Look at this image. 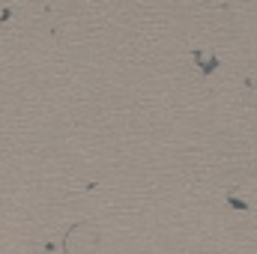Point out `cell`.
Listing matches in <instances>:
<instances>
[{
	"instance_id": "6da1fadb",
	"label": "cell",
	"mask_w": 257,
	"mask_h": 254,
	"mask_svg": "<svg viewBox=\"0 0 257 254\" xmlns=\"http://www.w3.org/2000/svg\"><path fill=\"white\" fill-rule=\"evenodd\" d=\"M227 203H230L233 209H248V200H239V197H227Z\"/></svg>"
}]
</instances>
